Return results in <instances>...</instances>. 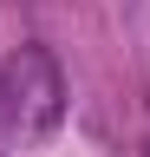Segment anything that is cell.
<instances>
[{"label":"cell","instance_id":"obj_1","mask_svg":"<svg viewBox=\"0 0 150 157\" xmlns=\"http://www.w3.org/2000/svg\"><path fill=\"white\" fill-rule=\"evenodd\" d=\"M0 118L20 137L59 131V118H65V78H59V59L46 46H20L0 66Z\"/></svg>","mask_w":150,"mask_h":157}]
</instances>
